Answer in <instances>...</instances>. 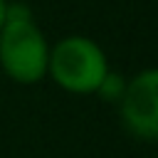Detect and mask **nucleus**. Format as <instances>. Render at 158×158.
<instances>
[{
  "label": "nucleus",
  "instance_id": "obj_1",
  "mask_svg": "<svg viewBox=\"0 0 158 158\" xmlns=\"http://www.w3.org/2000/svg\"><path fill=\"white\" fill-rule=\"evenodd\" d=\"M47 74L69 94H96L109 74V59L94 40L69 35L49 49Z\"/></svg>",
  "mask_w": 158,
  "mask_h": 158
},
{
  "label": "nucleus",
  "instance_id": "obj_2",
  "mask_svg": "<svg viewBox=\"0 0 158 158\" xmlns=\"http://www.w3.org/2000/svg\"><path fill=\"white\" fill-rule=\"evenodd\" d=\"M0 64L17 84H35L47 74L49 44L32 20L5 22L0 30Z\"/></svg>",
  "mask_w": 158,
  "mask_h": 158
},
{
  "label": "nucleus",
  "instance_id": "obj_3",
  "mask_svg": "<svg viewBox=\"0 0 158 158\" xmlns=\"http://www.w3.org/2000/svg\"><path fill=\"white\" fill-rule=\"evenodd\" d=\"M118 109L131 136L158 141V69H143L126 81Z\"/></svg>",
  "mask_w": 158,
  "mask_h": 158
},
{
  "label": "nucleus",
  "instance_id": "obj_4",
  "mask_svg": "<svg viewBox=\"0 0 158 158\" xmlns=\"http://www.w3.org/2000/svg\"><path fill=\"white\" fill-rule=\"evenodd\" d=\"M123 89H126V81H123V77H118V74H114L111 69H109V74L104 77V81L99 84V89H96V94L101 96V99H106V101H121V96H123Z\"/></svg>",
  "mask_w": 158,
  "mask_h": 158
},
{
  "label": "nucleus",
  "instance_id": "obj_5",
  "mask_svg": "<svg viewBox=\"0 0 158 158\" xmlns=\"http://www.w3.org/2000/svg\"><path fill=\"white\" fill-rule=\"evenodd\" d=\"M20 20H32V10L25 2H7L5 5V22H20Z\"/></svg>",
  "mask_w": 158,
  "mask_h": 158
},
{
  "label": "nucleus",
  "instance_id": "obj_6",
  "mask_svg": "<svg viewBox=\"0 0 158 158\" xmlns=\"http://www.w3.org/2000/svg\"><path fill=\"white\" fill-rule=\"evenodd\" d=\"M5 5H7V0H0V30L5 25Z\"/></svg>",
  "mask_w": 158,
  "mask_h": 158
},
{
  "label": "nucleus",
  "instance_id": "obj_7",
  "mask_svg": "<svg viewBox=\"0 0 158 158\" xmlns=\"http://www.w3.org/2000/svg\"><path fill=\"white\" fill-rule=\"evenodd\" d=\"M153 158H158V156H153Z\"/></svg>",
  "mask_w": 158,
  "mask_h": 158
}]
</instances>
